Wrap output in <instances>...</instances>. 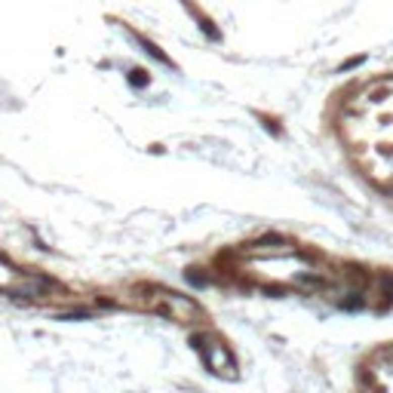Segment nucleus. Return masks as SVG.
<instances>
[{"mask_svg": "<svg viewBox=\"0 0 393 393\" xmlns=\"http://www.w3.org/2000/svg\"><path fill=\"white\" fill-rule=\"evenodd\" d=\"M341 129L378 184L393 190V77L350 92L341 108Z\"/></svg>", "mask_w": 393, "mask_h": 393, "instance_id": "f257e3e1", "label": "nucleus"}, {"mask_svg": "<svg viewBox=\"0 0 393 393\" xmlns=\"http://www.w3.org/2000/svg\"><path fill=\"white\" fill-rule=\"evenodd\" d=\"M193 350H200V357H203V363H206V369L212 372V375H224V378H233L237 372V366H233V357L227 353V347L224 344H218V341H209V338H203V335H193Z\"/></svg>", "mask_w": 393, "mask_h": 393, "instance_id": "f03ea898", "label": "nucleus"}]
</instances>
